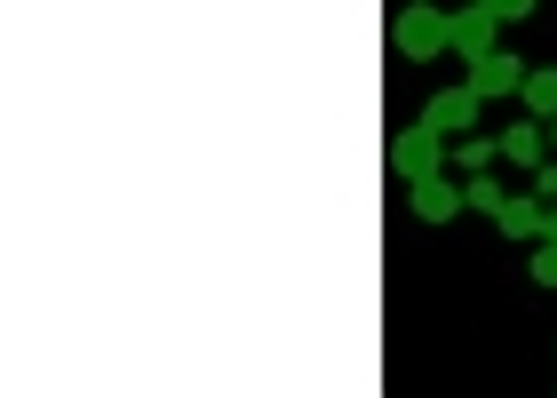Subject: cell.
I'll return each instance as SVG.
<instances>
[{"label":"cell","mask_w":557,"mask_h":398,"mask_svg":"<svg viewBox=\"0 0 557 398\" xmlns=\"http://www.w3.org/2000/svg\"><path fill=\"white\" fill-rule=\"evenodd\" d=\"M391 40H398V57H446V9L438 0H407L398 9V24H391Z\"/></svg>","instance_id":"6da1fadb"},{"label":"cell","mask_w":557,"mask_h":398,"mask_svg":"<svg viewBox=\"0 0 557 398\" xmlns=\"http://www.w3.org/2000/svg\"><path fill=\"white\" fill-rule=\"evenodd\" d=\"M446 48H454L462 64L494 57V48H502V16L486 9V0H470V9H446Z\"/></svg>","instance_id":"7a4b0ae2"},{"label":"cell","mask_w":557,"mask_h":398,"mask_svg":"<svg viewBox=\"0 0 557 398\" xmlns=\"http://www.w3.org/2000/svg\"><path fill=\"white\" fill-rule=\"evenodd\" d=\"M391 167H398L407 184L438 176V167H446V136H438V128H398V136H391Z\"/></svg>","instance_id":"3957f363"},{"label":"cell","mask_w":557,"mask_h":398,"mask_svg":"<svg viewBox=\"0 0 557 398\" xmlns=\"http://www.w3.org/2000/svg\"><path fill=\"white\" fill-rule=\"evenodd\" d=\"M525 72H534V64H518L510 48H494V57H478V64H470V96H478V104H494V96H518V88H525Z\"/></svg>","instance_id":"277c9868"},{"label":"cell","mask_w":557,"mask_h":398,"mask_svg":"<svg viewBox=\"0 0 557 398\" xmlns=\"http://www.w3.org/2000/svg\"><path fill=\"white\" fill-rule=\"evenodd\" d=\"M422 128H438L446 144H454V136H470V128H478V96H470V80L430 96V104H422Z\"/></svg>","instance_id":"5b68a950"},{"label":"cell","mask_w":557,"mask_h":398,"mask_svg":"<svg viewBox=\"0 0 557 398\" xmlns=\"http://www.w3.org/2000/svg\"><path fill=\"white\" fill-rule=\"evenodd\" d=\"M502 160H510L518 176H534V167L549 160V120H534V112H525L518 128H502Z\"/></svg>","instance_id":"8992f818"},{"label":"cell","mask_w":557,"mask_h":398,"mask_svg":"<svg viewBox=\"0 0 557 398\" xmlns=\"http://www.w3.org/2000/svg\"><path fill=\"white\" fill-rule=\"evenodd\" d=\"M407 191H414V215H422V223H446V215H462V208H470V199L454 191L446 167H438V176H422V184H407Z\"/></svg>","instance_id":"52a82bcc"},{"label":"cell","mask_w":557,"mask_h":398,"mask_svg":"<svg viewBox=\"0 0 557 398\" xmlns=\"http://www.w3.org/2000/svg\"><path fill=\"white\" fill-rule=\"evenodd\" d=\"M494 223H502L510 239L534 247V239H542V223H549V199H525V191H518V199H502V215H494Z\"/></svg>","instance_id":"ba28073f"},{"label":"cell","mask_w":557,"mask_h":398,"mask_svg":"<svg viewBox=\"0 0 557 398\" xmlns=\"http://www.w3.org/2000/svg\"><path fill=\"white\" fill-rule=\"evenodd\" d=\"M518 104L534 112V120H557V64H534L525 72V88H518Z\"/></svg>","instance_id":"9c48e42d"},{"label":"cell","mask_w":557,"mask_h":398,"mask_svg":"<svg viewBox=\"0 0 557 398\" xmlns=\"http://www.w3.org/2000/svg\"><path fill=\"white\" fill-rule=\"evenodd\" d=\"M454 160H462V176H486L502 160V136H454Z\"/></svg>","instance_id":"30bf717a"},{"label":"cell","mask_w":557,"mask_h":398,"mask_svg":"<svg viewBox=\"0 0 557 398\" xmlns=\"http://www.w3.org/2000/svg\"><path fill=\"white\" fill-rule=\"evenodd\" d=\"M462 199H470L478 215H502V199H510V191H502L494 176H462Z\"/></svg>","instance_id":"8fae6325"},{"label":"cell","mask_w":557,"mask_h":398,"mask_svg":"<svg viewBox=\"0 0 557 398\" xmlns=\"http://www.w3.org/2000/svg\"><path fill=\"white\" fill-rule=\"evenodd\" d=\"M534 287H557V239H534Z\"/></svg>","instance_id":"7c38bea8"},{"label":"cell","mask_w":557,"mask_h":398,"mask_svg":"<svg viewBox=\"0 0 557 398\" xmlns=\"http://www.w3.org/2000/svg\"><path fill=\"white\" fill-rule=\"evenodd\" d=\"M486 9H494L502 24H525V16H534V0H486Z\"/></svg>","instance_id":"4fadbf2b"},{"label":"cell","mask_w":557,"mask_h":398,"mask_svg":"<svg viewBox=\"0 0 557 398\" xmlns=\"http://www.w3.org/2000/svg\"><path fill=\"white\" fill-rule=\"evenodd\" d=\"M534 199H557V160H542V167H534Z\"/></svg>","instance_id":"5bb4252c"},{"label":"cell","mask_w":557,"mask_h":398,"mask_svg":"<svg viewBox=\"0 0 557 398\" xmlns=\"http://www.w3.org/2000/svg\"><path fill=\"white\" fill-rule=\"evenodd\" d=\"M542 239H557V199H549V223H542Z\"/></svg>","instance_id":"9a60e30c"},{"label":"cell","mask_w":557,"mask_h":398,"mask_svg":"<svg viewBox=\"0 0 557 398\" xmlns=\"http://www.w3.org/2000/svg\"><path fill=\"white\" fill-rule=\"evenodd\" d=\"M549 152H557V120H549Z\"/></svg>","instance_id":"2e32d148"}]
</instances>
